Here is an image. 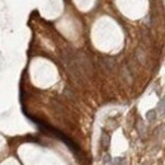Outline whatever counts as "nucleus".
<instances>
[{
  "label": "nucleus",
  "mask_w": 165,
  "mask_h": 165,
  "mask_svg": "<svg viewBox=\"0 0 165 165\" xmlns=\"http://www.w3.org/2000/svg\"><path fill=\"white\" fill-rule=\"evenodd\" d=\"M113 165H127V160L124 158H114L112 160Z\"/></svg>",
  "instance_id": "obj_2"
},
{
  "label": "nucleus",
  "mask_w": 165,
  "mask_h": 165,
  "mask_svg": "<svg viewBox=\"0 0 165 165\" xmlns=\"http://www.w3.org/2000/svg\"><path fill=\"white\" fill-rule=\"evenodd\" d=\"M146 118L149 119V122H154L156 119V111H149L146 113Z\"/></svg>",
  "instance_id": "obj_3"
},
{
  "label": "nucleus",
  "mask_w": 165,
  "mask_h": 165,
  "mask_svg": "<svg viewBox=\"0 0 165 165\" xmlns=\"http://www.w3.org/2000/svg\"><path fill=\"white\" fill-rule=\"evenodd\" d=\"M158 112H159V113H161V114L164 113V99H161V100H160V103L158 104Z\"/></svg>",
  "instance_id": "obj_5"
},
{
  "label": "nucleus",
  "mask_w": 165,
  "mask_h": 165,
  "mask_svg": "<svg viewBox=\"0 0 165 165\" xmlns=\"http://www.w3.org/2000/svg\"><path fill=\"white\" fill-rule=\"evenodd\" d=\"M137 128H138V130H137V131H138V133H140V136H141V137H145V132H146V127H145V124H143V123H142L141 121L138 122V127H137Z\"/></svg>",
  "instance_id": "obj_4"
},
{
  "label": "nucleus",
  "mask_w": 165,
  "mask_h": 165,
  "mask_svg": "<svg viewBox=\"0 0 165 165\" xmlns=\"http://www.w3.org/2000/svg\"><path fill=\"white\" fill-rule=\"evenodd\" d=\"M100 145H102V148L105 150L109 148V136L107 133H103L102 135V141H100Z\"/></svg>",
  "instance_id": "obj_1"
},
{
  "label": "nucleus",
  "mask_w": 165,
  "mask_h": 165,
  "mask_svg": "<svg viewBox=\"0 0 165 165\" xmlns=\"http://www.w3.org/2000/svg\"><path fill=\"white\" fill-rule=\"evenodd\" d=\"M109 161H111V156H104V163H109Z\"/></svg>",
  "instance_id": "obj_6"
}]
</instances>
